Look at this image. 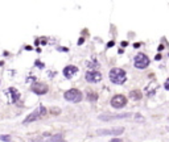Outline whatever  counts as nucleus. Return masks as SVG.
Here are the masks:
<instances>
[{"instance_id":"obj_13","label":"nucleus","mask_w":169,"mask_h":142,"mask_svg":"<svg viewBox=\"0 0 169 142\" xmlns=\"http://www.w3.org/2000/svg\"><path fill=\"white\" fill-rule=\"evenodd\" d=\"M46 142H65V141H63V138H62V136H61V134H56V136L50 137Z\"/></svg>"},{"instance_id":"obj_6","label":"nucleus","mask_w":169,"mask_h":142,"mask_svg":"<svg viewBox=\"0 0 169 142\" xmlns=\"http://www.w3.org/2000/svg\"><path fill=\"white\" fill-rule=\"evenodd\" d=\"M31 90L35 93H37V95H45L48 92V86L45 83H41V82H35L32 84Z\"/></svg>"},{"instance_id":"obj_8","label":"nucleus","mask_w":169,"mask_h":142,"mask_svg":"<svg viewBox=\"0 0 169 142\" xmlns=\"http://www.w3.org/2000/svg\"><path fill=\"white\" fill-rule=\"evenodd\" d=\"M84 78L90 83H97V82L102 80V74H100L99 71H87L86 75H84Z\"/></svg>"},{"instance_id":"obj_11","label":"nucleus","mask_w":169,"mask_h":142,"mask_svg":"<svg viewBox=\"0 0 169 142\" xmlns=\"http://www.w3.org/2000/svg\"><path fill=\"white\" fill-rule=\"evenodd\" d=\"M5 93H7V96H10V101L11 103H16L17 100L20 99V93L17 92V90H16V88H12V87H11V88H8Z\"/></svg>"},{"instance_id":"obj_12","label":"nucleus","mask_w":169,"mask_h":142,"mask_svg":"<svg viewBox=\"0 0 169 142\" xmlns=\"http://www.w3.org/2000/svg\"><path fill=\"white\" fill-rule=\"evenodd\" d=\"M129 97H132V99H135V100H140L141 97H143V93L139 90H134L129 92Z\"/></svg>"},{"instance_id":"obj_17","label":"nucleus","mask_w":169,"mask_h":142,"mask_svg":"<svg viewBox=\"0 0 169 142\" xmlns=\"http://www.w3.org/2000/svg\"><path fill=\"white\" fill-rule=\"evenodd\" d=\"M111 46H114V41H110V42L107 43V47H111Z\"/></svg>"},{"instance_id":"obj_10","label":"nucleus","mask_w":169,"mask_h":142,"mask_svg":"<svg viewBox=\"0 0 169 142\" xmlns=\"http://www.w3.org/2000/svg\"><path fill=\"white\" fill-rule=\"evenodd\" d=\"M78 72V67L77 66H66L65 68H63V75H65V78H67V79H70V78H73L75 74Z\"/></svg>"},{"instance_id":"obj_14","label":"nucleus","mask_w":169,"mask_h":142,"mask_svg":"<svg viewBox=\"0 0 169 142\" xmlns=\"http://www.w3.org/2000/svg\"><path fill=\"white\" fill-rule=\"evenodd\" d=\"M98 99V95L95 92H93V91H89L87 92V100L89 101H97Z\"/></svg>"},{"instance_id":"obj_4","label":"nucleus","mask_w":169,"mask_h":142,"mask_svg":"<svg viewBox=\"0 0 169 142\" xmlns=\"http://www.w3.org/2000/svg\"><path fill=\"white\" fill-rule=\"evenodd\" d=\"M134 63H135V67L143 70V68L149 66V58H148L145 54H143V53H139V54H136V57H135Z\"/></svg>"},{"instance_id":"obj_15","label":"nucleus","mask_w":169,"mask_h":142,"mask_svg":"<svg viewBox=\"0 0 169 142\" xmlns=\"http://www.w3.org/2000/svg\"><path fill=\"white\" fill-rule=\"evenodd\" d=\"M0 139H1V141H11V137L10 136H0Z\"/></svg>"},{"instance_id":"obj_19","label":"nucleus","mask_w":169,"mask_h":142,"mask_svg":"<svg viewBox=\"0 0 169 142\" xmlns=\"http://www.w3.org/2000/svg\"><path fill=\"white\" fill-rule=\"evenodd\" d=\"M81 43H83V38H81V40L78 41V45H81Z\"/></svg>"},{"instance_id":"obj_18","label":"nucleus","mask_w":169,"mask_h":142,"mask_svg":"<svg viewBox=\"0 0 169 142\" xmlns=\"http://www.w3.org/2000/svg\"><path fill=\"white\" fill-rule=\"evenodd\" d=\"M111 142H122V139H118V138H115V139H111Z\"/></svg>"},{"instance_id":"obj_2","label":"nucleus","mask_w":169,"mask_h":142,"mask_svg":"<svg viewBox=\"0 0 169 142\" xmlns=\"http://www.w3.org/2000/svg\"><path fill=\"white\" fill-rule=\"evenodd\" d=\"M46 113H48V109L45 108V107H42V105H41L40 108H37L36 111H33V112H32V113L29 114L28 117H25L24 124H28V122H32V121L38 120V118H41L42 116H45Z\"/></svg>"},{"instance_id":"obj_16","label":"nucleus","mask_w":169,"mask_h":142,"mask_svg":"<svg viewBox=\"0 0 169 142\" xmlns=\"http://www.w3.org/2000/svg\"><path fill=\"white\" fill-rule=\"evenodd\" d=\"M164 87H165V90H166V91H169V78L165 80V83H164Z\"/></svg>"},{"instance_id":"obj_3","label":"nucleus","mask_w":169,"mask_h":142,"mask_svg":"<svg viewBox=\"0 0 169 142\" xmlns=\"http://www.w3.org/2000/svg\"><path fill=\"white\" fill-rule=\"evenodd\" d=\"M67 101H72V103H79L82 100V92L78 90H75V88H72V90L66 91L65 95H63Z\"/></svg>"},{"instance_id":"obj_20","label":"nucleus","mask_w":169,"mask_h":142,"mask_svg":"<svg viewBox=\"0 0 169 142\" xmlns=\"http://www.w3.org/2000/svg\"><path fill=\"white\" fill-rule=\"evenodd\" d=\"M166 129H168V130H169V128H166Z\"/></svg>"},{"instance_id":"obj_1","label":"nucleus","mask_w":169,"mask_h":142,"mask_svg":"<svg viewBox=\"0 0 169 142\" xmlns=\"http://www.w3.org/2000/svg\"><path fill=\"white\" fill-rule=\"evenodd\" d=\"M110 80L115 84H123L125 80H127V75H125V71L122 70V68H112L110 71Z\"/></svg>"},{"instance_id":"obj_9","label":"nucleus","mask_w":169,"mask_h":142,"mask_svg":"<svg viewBox=\"0 0 169 142\" xmlns=\"http://www.w3.org/2000/svg\"><path fill=\"white\" fill-rule=\"evenodd\" d=\"M129 113H124V114H99L98 118L102 121H108V120H116V118H127L129 117Z\"/></svg>"},{"instance_id":"obj_5","label":"nucleus","mask_w":169,"mask_h":142,"mask_svg":"<svg viewBox=\"0 0 169 142\" xmlns=\"http://www.w3.org/2000/svg\"><path fill=\"white\" fill-rule=\"evenodd\" d=\"M125 104H127V97H125L124 95H115L112 99H111V105L116 109L123 108Z\"/></svg>"},{"instance_id":"obj_7","label":"nucleus","mask_w":169,"mask_h":142,"mask_svg":"<svg viewBox=\"0 0 169 142\" xmlns=\"http://www.w3.org/2000/svg\"><path fill=\"white\" fill-rule=\"evenodd\" d=\"M124 132V128H112V129H99L98 130V134H102V136H119Z\"/></svg>"}]
</instances>
